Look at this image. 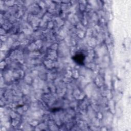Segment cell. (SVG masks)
Returning a JSON list of instances; mask_svg holds the SVG:
<instances>
[{
	"instance_id": "6da1fadb",
	"label": "cell",
	"mask_w": 131,
	"mask_h": 131,
	"mask_svg": "<svg viewBox=\"0 0 131 131\" xmlns=\"http://www.w3.org/2000/svg\"><path fill=\"white\" fill-rule=\"evenodd\" d=\"M73 60H74L75 62H76L77 64L81 65L83 64V62L85 59V56L82 53L78 52L73 57Z\"/></svg>"
}]
</instances>
